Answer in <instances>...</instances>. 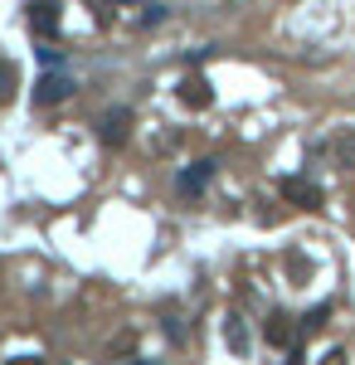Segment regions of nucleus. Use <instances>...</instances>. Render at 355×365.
<instances>
[{
    "label": "nucleus",
    "instance_id": "obj_5",
    "mask_svg": "<svg viewBox=\"0 0 355 365\" xmlns=\"http://www.w3.org/2000/svg\"><path fill=\"white\" fill-rule=\"evenodd\" d=\"M263 336H268V346H277V351H292V346H297V327H292L287 312H273V317L263 322Z\"/></svg>",
    "mask_w": 355,
    "mask_h": 365
},
{
    "label": "nucleus",
    "instance_id": "obj_3",
    "mask_svg": "<svg viewBox=\"0 0 355 365\" xmlns=\"http://www.w3.org/2000/svg\"><path fill=\"white\" fill-rule=\"evenodd\" d=\"M180 103H185V108H195V113H205V108L215 103L210 78H205V73H185V78H180Z\"/></svg>",
    "mask_w": 355,
    "mask_h": 365
},
{
    "label": "nucleus",
    "instance_id": "obj_10",
    "mask_svg": "<svg viewBox=\"0 0 355 365\" xmlns=\"http://www.w3.org/2000/svg\"><path fill=\"white\" fill-rule=\"evenodd\" d=\"M10 93H15V68H10V63H0V103H5Z\"/></svg>",
    "mask_w": 355,
    "mask_h": 365
},
{
    "label": "nucleus",
    "instance_id": "obj_6",
    "mask_svg": "<svg viewBox=\"0 0 355 365\" xmlns=\"http://www.w3.org/2000/svg\"><path fill=\"white\" fill-rule=\"evenodd\" d=\"M98 132H103L108 146H122V141L132 137V113H127V108H112V113L103 117V127H98Z\"/></svg>",
    "mask_w": 355,
    "mask_h": 365
},
{
    "label": "nucleus",
    "instance_id": "obj_11",
    "mask_svg": "<svg viewBox=\"0 0 355 365\" xmlns=\"http://www.w3.org/2000/svg\"><path fill=\"white\" fill-rule=\"evenodd\" d=\"M326 317H331V307H317L307 322H302V327H307V331H321V327H326Z\"/></svg>",
    "mask_w": 355,
    "mask_h": 365
},
{
    "label": "nucleus",
    "instance_id": "obj_8",
    "mask_svg": "<svg viewBox=\"0 0 355 365\" xmlns=\"http://www.w3.org/2000/svg\"><path fill=\"white\" fill-rule=\"evenodd\" d=\"M224 341H229V351H234V356H244V351H248L244 317H224Z\"/></svg>",
    "mask_w": 355,
    "mask_h": 365
},
{
    "label": "nucleus",
    "instance_id": "obj_4",
    "mask_svg": "<svg viewBox=\"0 0 355 365\" xmlns=\"http://www.w3.org/2000/svg\"><path fill=\"white\" fill-rule=\"evenodd\" d=\"M58 25H63V15H58L54 0H39V5H29V29H34L39 39H54Z\"/></svg>",
    "mask_w": 355,
    "mask_h": 365
},
{
    "label": "nucleus",
    "instance_id": "obj_9",
    "mask_svg": "<svg viewBox=\"0 0 355 365\" xmlns=\"http://www.w3.org/2000/svg\"><path fill=\"white\" fill-rule=\"evenodd\" d=\"M331 151H336V161H341V166L355 170V132H341V137L331 141Z\"/></svg>",
    "mask_w": 355,
    "mask_h": 365
},
{
    "label": "nucleus",
    "instance_id": "obj_1",
    "mask_svg": "<svg viewBox=\"0 0 355 365\" xmlns=\"http://www.w3.org/2000/svg\"><path fill=\"white\" fill-rule=\"evenodd\" d=\"M63 98H73V78H68V73H44V78L34 83V103H39V108H54Z\"/></svg>",
    "mask_w": 355,
    "mask_h": 365
},
{
    "label": "nucleus",
    "instance_id": "obj_7",
    "mask_svg": "<svg viewBox=\"0 0 355 365\" xmlns=\"http://www.w3.org/2000/svg\"><path fill=\"white\" fill-rule=\"evenodd\" d=\"M210 175H215V161H195L190 170H180V180H175V185H180V190H185V195H200V190H205V180H210Z\"/></svg>",
    "mask_w": 355,
    "mask_h": 365
},
{
    "label": "nucleus",
    "instance_id": "obj_2",
    "mask_svg": "<svg viewBox=\"0 0 355 365\" xmlns=\"http://www.w3.org/2000/svg\"><path fill=\"white\" fill-rule=\"evenodd\" d=\"M277 190H282L287 205H297V210H321V190H317L312 180H302V175H287Z\"/></svg>",
    "mask_w": 355,
    "mask_h": 365
}]
</instances>
